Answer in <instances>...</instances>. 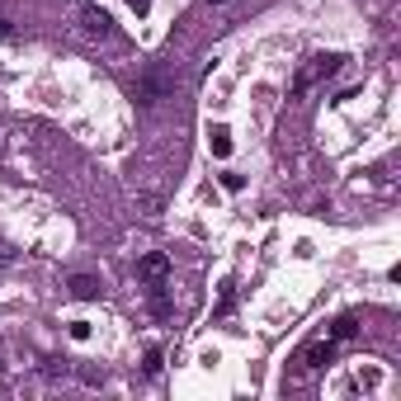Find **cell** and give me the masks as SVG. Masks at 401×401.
Here are the masks:
<instances>
[{
    "instance_id": "cell-3",
    "label": "cell",
    "mask_w": 401,
    "mask_h": 401,
    "mask_svg": "<svg viewBox=\"0 0 401 401\" xmlns=\"http://www.w3.org/2000/svg\"><path fill=\"white\" fill-rule=\"evenodd\" d=\"M80 33L85 38H113V15L100 5H80Z\"/></svg>"
},
{
    "instance_id": "cell-12",
    "label": "cell",
    "mask_w": 401,
    "mask_h": 401,
    "mask_svg": "<svg viewBox=\"0 0 401 401\" xmlns=\"http://www.w3.org/2000/svg\"><path fill=\"white\" fill-rule=\"evenodd\" d=\"M160 369H165V354L160 349H147V377H156Z\"/></svg>"
},
{
    "instance_id": "cell-13",
    "label": "cell",
    "mask_w": 401,
    "mask_h": 401,
    "mask_svg": "<svg viewBox=\"0 0 401 401\" xmlns=\"http://www.w3.org/2000/svg\"><path fill=\"white\" fill-rule=\"evenodd\" d=\"M71 340H90V321H71Z\"/></svg>"
},
{
    "instance_id": "cell-9",
    "label": "cell",
    "mask_w": 401,
    "mask_h": 401,
    "mask_svg": "<svg viewBox=\"0 0 401 401\" xmlns=\"http://www.w3.org/2000/svg\"><path fill=\"white\" fill-rule=\"evenodd\" d=\"M208 147H213V156H227V151H232V133H227V128H213V133H208Z\"/></svg>"
},
{
    "instance_id": "cell-6",
    "label": "cell",
    "mask_w": 401,
    "mask_h": 401,
    "mask_svg": "<svg viewBox=\"0 0 401 401\" xmlns=\"http://www.w3.org/2000/svg\"><path fill=\"white\" fill-rule=\"evenodd\" d=\"M354 335H359V317H354V312H340V317L326 326V340H335V345H345Z\"/></svg>"
},
{
    "instance_id": "cell-2",
    "label": "cell",
    "mask_w": 401,
    "mask_h": 401,
    "mask_svg": "<svg viewBox=\"0 0 401 401\" xmlns=\"http://www.w3.org/2000/svg\"><path fill=\"white\" fill-rule=\"evenodd\" d=\"M170 90H175V80L165 76V71H147V76L133 85V100L142 109H151V104H160V100H170Z\"/></svg>"
},
{
    "instance_id": "cell-17",
    "label": "cell",
    "mask_w": 401,
    "mask_h": 401,
    "mask_svg": "<svg viewBox=\"0 0 401 401\" xmlns=\"http://www.w3.org/2000/svg\"><path fill=\"white\" fill-rule=\"evenodd\" d=\"M203 5H227V0H203Z\"/></svg>"
},
{
    "instance_id": "cell-5",
    "label": "cell",
    "mask_w": 401,
    "mask_h": 401,
    "mask_svg": "<svg viewBox=\"0 0 401 401\" xmlns=\"http://www.w3.org/2000/svg\"><path fill=\"white\" fill-rule=\"evenodd\" d=\"M330 359H335V340H317L312 349H302V354H297V364H302L307 373H312V369H326Z\"/></svg>"
},
{
    "instance_id": "cell-7",
    "label": "cell",
    "mask_w": 401,
    "mask_h": 401,
    "mask_svg": "<svg viewBox=\"0 0 401 401\" xmlns=\"http://www.w3.org/2000/svg\"><path fill=\"white\" fill-rule=\"evenodd\" d=\"M100 293H104V283H100L95 274H71V297H76V302H95Z\"/></svg>"
},
{
    "instance_id": "cell-10",
    "label": "cell",
    "mask_w": 401,
    "mask_h": 401,
    "mask_svg": "<svg viewBox=\"0 0 401 401\" xmlns=\"http://www.w3.org/2000/svg\"><path fill=\"white\" fill-rule=\"evenodd\" d=\"M217 185L227 189V194H241V189H245V175H236V170H222V175H217Z\"/></svg>"
},
{
    "instance_id": "cell-1",
    "label": "cell",
    "mask_w": 401,
    "mask_h": 401,
    "mask_svg": "<svg viewBox=\"0 0 401 401\" xmlns=\"http://www.w3.org/2000/svg\"><path fill=\"white\" fill-rule=\"evenodd\" d=\"M340 66H345V57H340V53H317V57H307V62L297 66V76H293V95H307L312 85L330 80Z\"/></svg>"
},
{
    "instance_id": "cell-4",
    "label": "cell",
    "mask_w": 401,
    "mask_h": 401,
    "mask_svg": "<svg viewBox=\"0 0 401 401\" xmlns=\"http://www.w3.org/2000/svg\"><path fill=\"white\" fill-rule=\"evenodd\" d=\"M137 279H142V283H165V279H170V255H165V250L142 255V260H137Z\"/></svg>"
},
{
    "instance_id": "cell-15",
    "label": "cell",
    "mask_w": 401,
    "mask_h": 401,
    "mask_svg": "<svg viewBox=\"0 0 401 401\" xmlns=\"http://www.w3.org/2000/svg\"><path fill=\"white\" fill-rule=\"evenodd\" d=\"M0 38H15V24L10 19H0Z\"/></svg>"
},
{
    "instance_id": "cell-8",
    "label": "cell",
    "mask_w": 401,
    "mask_h": 401,
    "mask_svg": "<svg viewBox=\"0 0 401 401\" xmlns=\"http://www.w3.org/2000/svg\"><path fill=\"white\" fill-rule=\"evenodd\" d=\"M151 312H156V317H170V312H175V302H170V293H165V283H151Z\"/></svg>"
},
{
    "instance_id": "cell-16",
    "label": "cell",
    "mask_w": 401,
    "mask_h": 401,
    "mask_svg": "<svg viewBox=\"0 0 401 401\" xmlns=\"http://www.w3.org/2000/svg\"><path fill=\"white\" fill-rule=\"evenodd\" d=\"M10 260H15V250H10V245H0V265H10Z\"/></svg>"
},
{
    "instance_id": "cell-11",
    "label": "cell",
    "mask_w": 401,
    "mask_h": 401,
    "mask_svg": "<svg viewBox=\"0 0 401 401\" xmlns=\"http://www.w3.org/2000/svg\"><path fill=\"white\" fill-rule=\"evenodd\" d=\"M232 307H236V288H232V283H222V302H217V317H232Z\"/></svg>"
},
{
    "instance_id": "cell-14",
    "label": "cell",
    "mask_w": 401,
    "mask_h": 401,
    "mask_svg": "<svg viewBox=\"0 0 401 401\" xmlns=\"http://www.w3.org/2000/svg\"><path fill=\"white\" fill-rule=\"evenodd\" d=\"M128 5H133L137 15H147V10H151V0H128Z\"/></svg>"
}]
</instances>
